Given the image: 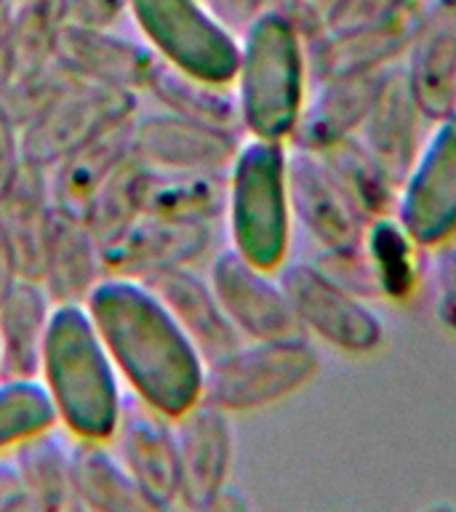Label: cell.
Segmentation results:
<instances>
[{
    "label": "cell",
    "instance_id": "obj_1",
    "mask_svg": "<svg viewBox=\"0 0 456 512\" xmlns=\"http://www.w3.org/2000/svg\"><path fill=\"white\" fill-rule=\"evenodd\" d=\"M86 307L131 395L171 419L203 400L206 360L142 278L104 272Z\"/></svg>",
    "mask_w": 456,
    "mask_h": 512
},
{
    "label": "cell",
    "instance_id": "obj_2",
    "mask_svg": "<svg viewBox=\"0 0 456 512\" xmlns=\"http://www.w3.org/2000/svg\"><path fill=\"white\" fill-rule=\"evenodd\" d=\"M38 379L54 406L56 424L72 438L110 440L115 435L128 390L86 304H54Z\"/></svg>",
    "mask_w": 456,
    "mask_h": 512
},
{
    "label": "cell",
    "instance_id": "obj_3",
    "mask_svg": "<svg viewBox=\"0 0 456 512\" xmlns=\"http://www.w3.org/2000/svg\"><path fill=\"white\" fill-rule=\"evenodd\" d=\"M307 48L294 24L262 8L243 27L232 88L248 136L286 142L307 99Z\"/></svg>",
    "mask_w": 456,
    "mask_h": 512
},
{
    "label": "cell",
    "instance_id": "obj_4",
    "mask_svg": "<svg viewBox=\"0 0 456 512\" xmlns=\"http://www.w3.org/2000/svg\"><path fill=\"white\" fill-rule=\"evenodd\" d=\"M224 216L230 246L262 270L278 272L291 248L288 147L272 139H243L227 168Z\"/></svg>",
    "mask_w": 456,
    "mask_h": 512
},
{
    "label": "cell",
    "instance_id": "obj_5",
    "mask_svg": "<svg viewBox=\"0 0 456 512\" xmlns=\"http://www.w3.org/2000/svg\"><path fill=\"white\" fill-rule=\"evenodd\" d=\"M128 14L160 62L190 78L232 86L240 38L206 0H128Z\"/></svg>",
    "mask_w": 456,
    "mask_h": 512
},
{
    "label": "cell",
    "instance_id": "obj_6",
    "mask_svg": "<svg viewBox=\"0 0 456 512\" xmlns=\"http://www.w3.org/2000/svg\"><path fill=\"white\" fill-rule=\"evenodd\" d=\"M318 350L307 334L283 339H243L206 366L203 400L227 414H246L294 395L318 374Z\"/></svg>",
    "mask_w": 456,
    "mask_h": 512
},
{
    "label": "cell",
    "instance_id": "obj_7",
    "mask_svg": "<svg viewBox=\"0 0 456 512\" xmlns=\"http://www.w3.org/2000/svg\"><path fill=\"white\" fill-rule=\"evenodd\" d=\"M136 112V96L72 75L67 86L22 128V158L54 168L64 155L88 142L102 128Z\"/></svg>",
    "mask_w": 456,
    "mask_h": 512
},
{
    "label": "cell",
    "instance_id": "obj_8",
    "mask_svg": "<svg viewBox=\"0 0 456 512\" xmlns=\"http://www.w3.org/2000/svg\"><path fill=\"white\" fill-rule=\"evenodd\" d=\"M278 280L294 307L304 334L350 355H366L382 347L384 323L366 299L344 291L312 262H286Z\"/></svg>",
    "mask_w": 456,
    "mask_h": 512
},
{
    "label": "cell",
    "instance_id": "obj_9",
    "mask_svg": "<svg viewBox=\"0 0 456 512\" xmlns=\"http://www.w3.org/2000/svg\"><path fill=\"white\" fill-rule=\"evenodd\" d=\"M432 126L395 200V216L422 248L456 232V112Z\"/></svg>",
    "mask_w": 456,
    "mask_h": 512
},
{
    "label": "cell",
    "instance_id": "obj_10",
    "mask_svg": "<svg viewBox=\"0 0 456 512\" xmlns=\"http://www.w3.org/2000/svg\"><path fill=\"white\" fill-rule=\"evenodd\" d=\"M275 272L262 270L235 251L224 248L208 267V283L224 315L243 339H283L304 334L286 291Z\"/></svg>",
    "mask_w": 456,
    "mask_h": 512
},
{
    "label": "cell",
    "instance_id": "obj_11",
    "mask_svg": "<svg viewBox=\"0 0 456 512\" xmlns=\"http://www.w3.org/2000/svg\"><path fill=\"white\" fill-rule=\"evenodd\" d=\"M110 446L152 510L179 504V451L171 416L128 392Z\"/></svg>",
    "mask_w": 456,
    "mask_h": 512
},
{
    "label": "cell",
    "instance_id": "obj_12",
    "mask_svg": "<svg viewBox=\"0 0 456 512\" xmlns=\"http://www.w3.org/2000/svg\"><path fill=\"white\" fill-rule=\"evenodd\" d=\"M179 451V504L211 510L230 478L235 435L224 408L200 400L174 419Z\"/></svg>",
    "mask_w": 456,
    "mask_h": 512
},
{
    "label": "cell",
    "instance_id": "obj_13",
    "mask_svg": "<svg viewBox=\"0 0 456 512\" xmlns=\"http://www.w3.org/2000/svg\"><path fill=\"white\" fill-rule=\"evenodd\" d=\"M214 224L208 219L139 214L102 248L104 272L144 278L171 267H190L214 243Z\"/></svg>",
    "mask_w": 456,
    "mask_h": 512
},
{
    "label": "cell",
    "instance_id": "obj_14",
    "mask_svg": "<svg viewBox=\"0 0 456 512\" xmlns=\"http://www.w3.org/2000/svg\"><path fill=\"white\" fill-rule=\"evenodd\" d=\"M424 8L427 6L422 0H416L384 22L352 27V30H326L320 38L304 43L310 80L315 83V80L342 78V75L379 72L395 64V59L406 54Z\"/></svg>",
    "mask_w": 456,
    "mask_h": 512
},
{
    "label": "cell",
    "instance_id": "obj_15",
    "mask_svg": "<svg viewBox=\"0 0 456 512\" xmlns=\"http://www.w3.org/2000/svg\"><path fill=\"white\" fill-rule=\"evenodd\" d=\"M240 142V134L203 126L168 110L134 118V155L144 166L163 171L227 174Z\"/></svg>",
    "mask_w": 456,
    "mask_h": 512
},
{
    "label": "cell",
    "instance_id": "obj_16",
    "mask_svg": "<svg viewBox=\"0 0 456 512\" xmlns=\"http://www.w3.org/2000/svg\"><path fill=\"white\" fill-rule=\"evenodd\" d=\"M288 203L291 216L310 232L323 251H342L363 243L366 222L360 219L320 155L288 144Z\"/></svg>",
    "mask_w": 456,
    "mask_h": 512
},
{
    "label": "cell",
    "instance_id": "obj_17",
    "mask_svg": "<svg viewBox=\"0 0 456 512\" xmlns=\"http://www.w3.org/2000/svg\"><path fill=\"white\" fill-rule=\"evenodd\" d=\"M408 86L427 123L456 112V8L435 0L424 8L406 48Z\"/></svg>",
    "mask_w": 456,
    "mask_h": 512
},
{
    "label": "cell",
    "instance_id": "obj_18",
    "mask_svg": "<svg viewBox=\"0 0 456 512\" xmlns=\"http://www.w3.org/2000/svg\"><path fill=\"white\" fill-rule=\"evenodd\" d=\"M56 64L75 78L120 88V91H147L160 59L150 46L120 38L110 30H88L64 24L56 43Z\"/></svg>",
    "mask_w": 456,
    "mask_h": 512
},
{
    "label": "cell",
    "instance_id": "obj_19",
    "mask_svg": "<svg viewBox=\"0 0 456 512\" xmlns=\"http://www.w3.org/2000/svg\"><path fill=\"white\" fill-rule=\"evenodd\" d=\"M422 120L403 64L384 67L358 139L398 187L422 147Z\"/></svg>",
    "mask_w": 456,
    "mask_h": 512
},
{
    "label": "cell",
    "instance_id": "obj_20",
    "mask_svg": "<svg viewBox=\"0 0 456 512\" xmlns=\"http://www.w3.org/2000/svg\"><path fill=\"white\" fill-rule=\"evenodd\" d=\"M382 70L315 80V91L307 94L302 115L296 120L291 147L323 152L334 144L358 136L360 126L374 102Z\"/></svg>",
    "mask_w": 456,
    "mask_h": 512
},
{
    "label": "cell",
    "instance_id": "obj_21",
    "mask_svg": "<svg viewBox=\"0 0 456 512\" xmlns=\"http://www.w3.org/2000/svg\"><path fill=\"white\" fill-rule=\"evenodd\" d=\"M142 280L166 302L171 315L184 328V334L198 347L206 366L224 358L243 342L238 328L224 315L208 278H200L190 267H171V270L144 275Z\"/></svg>",
    "mask_w": 456,
    "mask_h": 512
},
{
    "label": "cell",
    "instance_id": "obj_22",
    "mask_svg": "<svg viewBox=\"0 0 456 512\" xmlns=\"http://www.w3.org/2000/svg\"><path fill=\"white\" fill-rule=\"evenodd\" d=\"M134 118L115 120L56 163L48 182L54 206L83 219L102 184L134 155Z\"/></svg>",
    "mask_w": 456,
    "mask_h": 512
},
{
    "label": "cell",
    "instance_id": "obj_23",
    "mask_svg": "<svg viewBox=\"0 0 456 512\" xmlns=\"http://www.w3.org/2000/svg\"><path fill=\"white\" fill-rule=\"evenodd\" d=\"M102 278V246L96 243L88 224L64 208H51L40 270V283L46 286L48 296L54 299V304H86L91 288Z\"/></svg>",
    "mask_w": 456,
    "mask_h": 512
},
{
    "label": "cell",
    "instance_id": "obj_24",
    "mask_svg": "<svg viewBox=\"0 0 456 512\" xmlns=\"http://www.w3.org/2000/svg\"><path fill=\"white\" fill-rule=\"evenodd\" d=\"M51 208L54 200L48 190L46 168L22 160L6 190L0 192V219L14 246L22 278L40 280Z\"/></svg>",
    "mask_w": 456,
    "mask_h": 512
},
{
    "label": "cell",
    "instance_id": "obj_25",
    "mask_svg": "<svg viewBox=\"0 0 456 512\" xmlns=\"http://www.w3.org/2000/svg\"><path fill=\"white\" fill-rule=\"evenodd\" d=\"M51 310L46 286L19 275L0 304V376H38Z\"/></svg>",
    "mask_w": 456,
    "mask_h": 512
},
{
    "label": "cell",
    "instance_id": "obj_26",
    "mask_svg": "<svg viewBox=\"0 0 456 512\" xmlns=\"http://www.w3.org/2000/svg\"><path fill=\"white\" fill-rule=\"evenodd\" d=\"M136 195H139V214L216 222L224 214L227 174L163 171V168L144 166Z\"/></svg>",
    "mask_w": 456,
    "mask_h": 512
},
{
    "label": "cell",
    "instance_id": "obj_27",
    "mask_svg": "<svg viewBox=\"0 0 456 512\" xmlns=\"http://www.w3.org/2000/svg\"><path fill=\"white\" fill-rule=\"evenodd\" d=\"M72 491L75 502L99 512L152 510L142 488L128 475L110 440L72 438Z\"/></svg>",
    "mask_w": 456,
    "mask_h": 512
},
{
    "label": "cell",
    "instance_id": "obj_28",
    "mask_svg": "<svg viewBox=\"0 0 456 512\" xmlns=\"http://www.w3.org/2000/svg\"><path fill=\"white\" fill-rule=\"evenodd\" d=\"M11 464L27 502L51 510L78 504L72 491V435L59 424L16 446Z\"/></svg>",
    "mask_w": 456,
    "mask_h": 512
},
{
    "label": "cell",
    "instance_id": "obj_29",
    "mask_svg": "<svg viewBox=\"0 0 456 512\" xmlns=\"http://www.w3.org/2000/svg\"><path fill=\"white\" fill-rule=\"evenodd\" d=\"M67 24V0H22L11 22V83L6 94L38 83L56 67V43Z\"/></svg>",
    "mask_w": 456,
    "mask_h": 512
},
{
    "label": "cell",
    "instance_id": "obj_30",
    "mask_svg": "<svg viewBox=\"0 0 456 512\" xmlns=\"http://www.w3.org/2000/svg\"><path fill=\"white\" fill-rule=\"evenodd\" d=\"M320 155L326 163L328 174L334 176L336 187L342 190L352 211L363 222H374L379 216L395 214V200H398V184L392 182L390 174L384 171L371 152L360 144L358 136H350L344 142L334 144Z\"/></svg>",
    "mask_w": 456,
    "mask_h": 512
},
{
    "label": "cell",
    "instance_id": "obj_31",
    "mask_svg": "<svg viewBox=\"0 0 456 512\" xmlns=\"http://www.w3.org/2000/svg\"><path fill=\"white\" fill-rule=\"evenodd\" d=\"M147 91L168 112L198 120L203 126L222 128V131H230V134H246L243 123H240L238 96H235L232 86H216V83L190 78V75H184V72L160 62Z\"/></svg>",
    "mask_w": 456,
    "mask_h": 512
},
{
    "label": "cell",
    "instance_id": "obj_32",
    "mask_svg": "<svg viewBox=\"0 0 456 512\" xmlns=\"http://www.w3.org/2000/svg\"><path fill=\"white\" fill-rule=\"evenodd\" d=\"M419 243L400 224L395 214L379 216L366 224L363 232V251L374 267L379 294L390 302H408L419 286L422 262H419Z\"/></svg>",
    "mask_w": 456,
    "mask_h": 512
},
{
    "label": "cell",
    "instance_id": "obj_33",
    "mask_svg": "<svg viewBox=\"0 0 456 512\" xmlns=\"http://www.w3.org/2000/svg\"><path fill=\"white\" fill-rule=\"evenodd\" d=\"M54 424V406L38 376H0V456Z\"/></svg>",
    "mask_w": 456,
    "mask_h": 512
},
{
    "label": "cell",
    "instance_id": "obj_34",
    "mask_svg": "<svg viewBox=\"0 0 456 512\" xmlns=\"http://www.w3.org/2000/svg\"><path fill=\"white\" fill-rule=\"evenodd\" d=\"M142 160L131 155L115 174L102 184V190L96 192L94 200L88 203L83 222L96 238L99 246H107L126 230L128 224L139 216V174H142Z\"/></svg>",
    "mask_w": 456,
    "mask_h": 512
},
{
    "label": "cell",
    "instance_id": "obj_35",
    "mask_svg": "<svg viewBox=\"0 0 456 512\" xmlns=\"http://www.w3.org/2000/svg\"><path fill=\"white\" fill-rule=\"evenodd\" d=\"M312 264L344 291H350L360 299H382L374 267L368 262L363 243L355 248H342V251H323L320 259H315Z\"/></svg>",
    "mask_w": 456,
    "mask_h": 512
},
{
    "label": "cell",
    "instance_id": "obj_36",
    "mask_svg": "<svg viewBox=\"0 0 456 512\" xmlns=\"http://www.w3.org/2000/svg\"><path fill=\"white\" fill-rule=\"evenodd\" d=\"M411 3L416 0H328L326 30H352V27L384 22Z\"/></svg>",
    "mask_w": 456,
    "mask_h": 512
},
{
    "label": "cell",
    "instance_id": "obj_37",
    "mask_svg": "<svg viewBox=\"0 0 456 512\" xmlns=\"http://www.w3.org/2000/svg\"><path fill=\"white\" fill-rule=\"evenodd\" d=\"M438 248V310L440 323L456 336V232Z\"/></svg>",
    "mask_w": 456,
    "mask_h": 512
},
{
    "label": "cell",
    "instance_id": "obj_38",
    "mask_svg": "<svg viewBox=\"0 0 456 512\" xmlns=\"http://www.w3.org/2000/svg\"><path fill=\"white\" fill-rule=\"evenodd\" d=\"M128 14V0H67V24L88 30H112Z\"/></svg>",
    "mask_w": 456,
    "mask_h": 512
},
{
    "label": "cell",
    "instance_id": "obj_39",
    "mask_svg": "<svg viewBox=\"0 0 456 512\" xmlns=\"http://www.w3.org/2000/svg\"><path fill=\"white\" fill-rule=\"evenodd\" d=\"M22 131H19V120L0 96V192L6 190L11 176L22 163Z\"/></svg>",
    "mask_w": 456,
    "mask_h": 512
},
{
    "label": "cell",
    "instance_id": "obj_40",
    "mask_svg": "<svg viewBox=\"0 0 456 512\" xmlns=\"http://www.w3.org/2000/svg\"><path fill=\"white\" fill-rule=\"evenodd\" d=\"M211 11L222 19L227 27H238L243 30L259 11H262L264 0H206Z\"/></svg>",
    "mask_w": 456,
    "mask_h": 512
},
{
    "label": "cell",
    "instance_id": "obj_41",
    "mask_svg": "<svg viewBox=\"0 0 456 512\" xmlns=\"http://www.w3.org/2000/svg\"><path fill=\"white\" fill-rule=\"evenodd\" d=\"M11 22L14 6L11 0H0V96H6L11 83Z\"/></svg>",
    "mask_w": 456,
    "mask_h": 512
},
{
    "label": "cell",
    "instance_id": "obj_42",
    "mask_svg": "<svg viewBox=\"0 0 456 512\" xmlns=\"http://www.w3.org/2000/svg\"><path fill=\"white\" fill-rule=\"evenodd\" d=\"M16 280H19V267H16L14 246H11L6 227H3V219H0V304Z\"/></svg>",
    "mask_w": 456,
    "mask_h": 512
},
{
    "label": "cell",
    "instance_id": "obj_43",
    "mask_svg": "<svg viewBox=\"0 0 456 512\" xmlns=\"http://www.w3.org/2000/svg\"><path fill=\"white\" fill-rule=\"evenodd\" d=\"M440 3H446V6H454L456 8V0H440Z\"/></svg>",
    "mask_w": 456,
    "mask_h": 512
},
{
    "label": "cell",
    "instance_id": "obj_44",
    "mask_svg": "<svg viewBox=\"0 0 456 512\" xmlns=\"http://www.w3.org/2000/svg\"><path fill=\"white\" fill-rule=\"evenodd\" d=\"M323 3H328V0H323Z\"/></svg>",
    "mask_w": 456,
    "mask_h": 512
}]
</instances>
